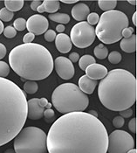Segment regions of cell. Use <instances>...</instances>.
Listing matches in <instances>:
<instances>
[{
    "label": "cell",
    "instance_id": "6da1fadb",
    "mask_svg": "<svg viewBox=\"0 0 137 153\" xmlns=\"http://www.w3.org/2000/svg\"><path fill=\"white\" fill-rule=\"evenodd\" d=\"M49 153H107L108 134L98 117L84 111L59 117L46 135Z\"/></svg>",
    "mask_w": 137,
    "mask_h": 153
},
{
    "label": "cell",
    "instance_id": "7a4b0ae2",
    "mask_svg": "<svg viewBox=\"0 0 137 153\" xmlns=\"http://www.w3.org/2000/svg\"><path fill=\"white\" fill-rule=\"evenodd\" d=\"M26 119V94L16 83L0 77V146L16 137Z\"/></svg>",
    "mask_w": 137,
    "mask_h": 153
},
{
    "label": "cell",
    "instance_id": "3957f363",
    "mask_svg": "<svg viewBox=\"0 0 137 153\" xmlns=\"http://www.w3.org/2000/svg\"><path fill=\"white\" fill-rule=\"evenodd\" d=\"M12 69L22 79L41 81L53 70V59L46 47L36 43L22 44L14 47L9 54Z\"/></svg>",
    "mask_w": 137,
    "mask_h": 153
},
{
    "label": "cell",
    "instance_id": "277c9868",
    "mask_svg": "<svg viewBox=\"0 0 137 153\" xmlns=\"http://www.w3.org/2000/svg\"><path fill=\"white\" fill-rule=\"evenodd\" d=\"M136 79L125 69L111 70L99 83V99L103 106L113 111L130 108L136 102Z\"/></svg>",
    "mask_w": 137,
    "mask_h": 153
},
{
    "label": "cell",
    "instance_id": "5b68a950",
    "mask_svg": "<svg viewBox=\"0 0 137 153\" xmlns=\"http://www.w3.org/2000/svg\"><path fill=\"white\" fill-rule=\"evenodd\" d=\"M52 104L59 112L65 115L84 111L89 105V99L77 85L64 83L54 89L52 94Z\"/></svg>",
    "mask_w": 137,
    "mask_h": 153
},
{
    "label": "cell",
    "instance_id": "8992f818",
    "mask_svg": "<svg viewBox=\"0 0 137 153\" xmlns=\"http://www.w3.org/2000/svg\"><path fill=\"white\" fill-rule=\"evenodd\" d=\"M129 21L121 11L105 12L101 16L95 30V35L104 44H114L122 39V30L128 27Z\"/></svg>",
    "mask_w": 137,
    "mask_h": 153
},
{
    "label": "cell",
    "instance_id": "52a82bcc",
    "mask_svg": "<svg viewBox=\"0 0 137 153\" xmlns=\"http://www.w3.org/2000/svg\"><path fill=\"white\" fill-rule=\"evenodd\" d=\"M16 153H47L46 134L37 127H26L20 130L13 142Z\"/></svg>",
    "mask_w": 137,
    "mask_h": 153
},
{
    "label": "cell",
    "instance_id": "ba28073f",
    "mask_svg": "<svg viewBox=\"0 0 137 153\" xmlns=\"http://www.w3.org/2000/svg\"><path fill=\"white\" fill-rule=\"evenodd\" d=\"M95 30L86 21L79 22L73 25L70 33L72 44L79 48L90 47L95 40Z\"/></svg>",
    "mask_w": 137,
    "mask_h": 153
},
{
    "label": "cell",
    "instance_id": "9c48e42d",
    "mask_svg": "<svg viewBox=\"0 0 137 153\" xmlns=\"http://www.w3.org/2000/svg\"><path fill=\"white\" fill-rule=\"evenodd\" d=\"M134 147L133 137L125 130H116L108 136V153H127Z\"/></svg>",
    "mask_w": 137,
    "mask_h": 153
},
{
    "label": "cell",
    "instance_id": "30bf717a",
    "mask_svg": "<svg viewBox=\"0 0 137 153\" xmlns=\"http://www.w3.org/2000/svg\"><path fill=\"white\" fill-rule=\"evenodd\" d=\"M53 67L55 68L58 75L63 80H70L74 75V66L68 58L63 56L58 57L53 61Z\"/></svg>",
    "mask_w": 137,
    "mask_h": 153
},
{
    "label": "cell",
    "instance_id": "8fae6325",
    "mask_svg": "<svg viewBox=\"0 0 137 153\" xmlns=\"http://www.w3.org/2000/svg\"><path fill=\"white\" fill-rule=\"evenodd\" d=\"M49 23L46 17L35 14L26 20V29L34 35H41L48 29Z\"/></svg>",
    "mask_w": 137,
    "mask_h": 153
},
{
    "label": "cell",
    "instance_id": "7c38bea8",
    "mask_svg": "<svg viewBox=\"0 0 137 153\" xmlns=\"http://www.w3.org/2000/svg\"><path fill=\"white\" fill-rule=\"evenodd\" d=\"M39 98H33L27 101V117L31 120H39L44 117L45 108L39 103Z\"/></svg>",
    "mask_w": 137,
    "mask_h": 153
},
{
    "label": "cell",
    "instance_id": "4fadbf2b",
    "mask_svg": "<svg viewBox=\"0 0 137 153\" xmlns=\"http://www.w3.org/2000/svg\"><path fill=\"white\" fill-rule=\"evenodd\" d=\"M85 71H86L87 76L94 81H97L100 79L102 80L108 73L107 68L105 66L101 65V64H97V63H94V64L88 66Z\"/></svg>",
    "mask_w": 137,
    "mask_h": 153
},
{
    "label": "cell",
    "instance_id": "5bb4252c",
    "mask_svg": "<svg viewBox=\"0 0 137 153\" xmlns=\"http://www.w3.org/2000/svg\"><path fill=\"white\" fill-rule=\"evenodd\" d=\"M89 13H90L89 7L84 3H77L72 9L73 18L79 22H83L84 20H86Z\"/></svg>",
    "mask_w": 137,
    "mask_h": 153
},
{
    "label": "cell",
    "instance_id": "9a60e30c",
    "mask_svg": "<svg viewBox=\"0 0 137 153\" xmlns=\"http://www.w3.org/2000/svg\"><path fill=\"white\" fill-rule=\"evenodd\" d=\"M72 41L70 37L66 33L57 34L55 38V46L58 51L61 53H67L72 49Z\"/></svg>",
    "mask_w": 137,
    "mask_h": 153
},
{
    "label": "cell",
    "instance_id": "2e32d148",
    "mask_svg": "<svg viewBox=\"0 0 137 153\" xmlns=\"http://www.w3.org/2000/svg\"><path fill=\"white\" fill-rule=\"evenodd\" d=\"M98 85V82L88 78L87 75L81 76L79 80V88L86 94H90L93 93L96 86Z\"/></svg>",
    "mask_w": 137,
    "mask_h": 153
},
{
    "label": "cell",
    "instance_id": "e0dca14e",
    "mask_svg": "<svg viewBox=\"0 0 137 153\" xmlns=\"http://www.w3.org/2000/svg\"><path fill=\"white\" fill-rule=\"evenodd\" d=\"M120 47L125 53H135L136 51V35L133 34L129 38H123L121 39Z\"/></svg>",
    "mask_w": 137,
    "mask_h": 153
},
{
    "label": "cell",
    "instance_id": "ac0fdd59",
    "mask_svg": "<svg viewBox=\"0 0 137 153\" xmlns=\"http://www.w3.org/2000/svg\"><path fill=\"white\" fill-rule=\"evenodd\" d=\"M42 5L45 9V12L50 14L56 13L59 9V1L58 0H45L42 2Z\"/></svg>",
    "mask_w": 137,
    "mask_h": 153
},
{
    "label": "cell",
    "instance_id": "d6986e66",
    "mask_svg": "<svg viewBox=\"0 0 137 153\" xmlns=\"http://www.w3.org/2000/svg\"><path fill=\"white\" fill-rule=\"evenodd\" d=\"M23 0H6L4 1V5L7 10L10 12H19L20 11L24 6Z\"/></svg>",
    "mask_w": 137,
    "mask_h": 153
},
{
    "label": "cell",
    "instance_id": "ffe728a7",
    "mask_svg": "<svg viewBox=\"0 0 137 153\" xmlns=\"http://www.w3.org/2000/svg\"><path fill=\"white\" fill-rule=\"evenodd\" d=\"M49 19L54 22H58L60 25L67 24L70 21V16L66 13H52L49 14Z\"/></svg>",
    "mask_w": 137,
    "mask_h": 153
},
{
    "label": "cell",
    "instance_id": "44dd1931",
    "mask_svg": "<svg viewBox=\"0 0 137 153\" xmlns=\"http://www.w3.org/2000/svg\"><path fill=\"white\" fill-rule=\"evenodd\" d=\"M99 7L104 12H110L114 11V8L117 5L116 0H100L98 1Z\"/></svg>",
    "mask_w": 137,
    "mask_h": 153
},
{
    "label": "cell",
    "instance_id": "7402d4cb",
    "mask_svg": "<svg viewBox=\"0 0 137 153\" xmlns=\"http://www.w3.org/2000/svg\"><path fill=\"white\" fill-rule=\"evenodd\" d=\"M96 61L95 59L89 54H86L83 55L80 59H79V66H80V69L83 71H85L87 69V68L88 66H90L92 64H94Z\"/></svg>",
    "mask_w": 137,
    "mask_h": 153
},
{
    "label": "cell",
    "instance_id": "603a6c76",
    "mask_svg": "<svg viewBox=\"0 0 137 153\" xmlns=\"http://www.w3.org/2000/svg\"><path fill=\"white\" fill-rule=\"evenodd\" d=\"M93 53H94V55L100 59H106L108 56V49L103 44H100L96 46L93 50Z\"/></svg>",
    "mask_w": 137,
    "mask_h": 153
},
{
    "label": "cell",
    "instance_id": "cb8c5ba5",
    "mask_svg": "<svg viewBox=\"0 0 137 153\" xmlns=\"http://www.w3.org/2000/svg\"><path fill=\"white\" fill-rule=\"evenodd\" d=\"M39 89V86L38 83L33 81H28L24 84V90L27 93V94H35Z\"/></svg>",
    "mask_w": 137,
    "mask_h": 153
},
{
    "label": "cell",
    "instance_id": "d4e9b609",
    "mask_svg": "<svg viewBox=\"0 0 137 153\" xmlns=\"http://www.w3.org/2000/svg\"><path fill=\"white\" fill-rule=\"evenodd\" d=\"M13 16H14V13L7 10L5 7L0 10V20L1 21H5V22L11 21Z\"/></svg>",
    "mask_w": 137,
    "mask_h": 153
},
{
    "label": "cell",
    "instance_id": "484cf974",
    "mask_svg": "<svg viewBox=\"0 0 137 153\" xmlns=\"http://www.w3.org/2000/svg\"><path fill=\"white\" fill-rule=\"evenodd\" d=\"M13 27L15 28L16 31L22 32L26 29V20L23 18H19L17 19L14 23H13Z\"/></svg>",
    "mask_w": 137,
    "mask_h": 153
},
{
    "label": "cell",
    "instance_id": "4316f807",
    "mask_svg": "<svg viewBox=\"0 0 137 153\" xmlns=\"http://www.w3.org/2000/svg\"><path fill=\"white\" fill-rule=\"evenodd\" d=\"M108 60L109 62H111L112 64H118L119 62H121V54L117 52V51H113L108 54Z\"/></svg>",
    "mask_w": 137,
    "mask_h": 153
},
{
    "label": "cell",
    "instance_id": "83f0119b",
    "mask_svg": "<svg viewBox=\"0 0 137 153\" xmlns=\"http://www.w3.org/2000/svg\"><path fill=\"white\" fill-rule=\"evenodd\" d=\"M10 73L9 65L4 61H0V77L5 78Z\"/></svg>",
    "mask_w": 137,
    "mask_h": 153
},
{
    "label": "cell",
    "instance_id": "f1b7e54d",
    "mask_svg": "<svg viewBox=\"0 0 137 153\" xmlns=\"http://www.w3.org/2000/svg\"><path fill=\"white\" fill-rule=\"evenodd\" d=\"M4 35L5 36L6 38H9V39H12L14 38L16 34H17V31L15 30V28L12 26V25H8L6 26L4 29Z\"/></svg>",
    "mask_w": 137,
    "mask_h": 153
},
{
    "label": "cell",
    "instance_id": "f546056e",
    "mask_svg": "<svg viewBox=\"0 0 137 153\" xmlns=\"http://www.w3.org/2000/svg\"><path fill=\"white\" fill-rule=\"evenodd\" d=\"M87 23L89 24L90 25H97L98 22H99V19H100V17L97 13L95 12H92V13H89V15L87 16Z\"/></svg>",
    "mask_w": 137,
    "mask_h": 153
},
{
    "label": "cell",
    "instance_id": "4dcf8cb0",
    "mask_svg": "<svg viewBox=\"0 0 137 153\" xmlns=\"http://www.w3.org/2000/svg\"><path fill=\"white\" fill-rule=\"evenodd\" d=\"M124 123H125V120L121 116L115 117L114 118V120H113V124H114V126L116 129H121V127H123Z\"/></svg>",
    "mask_w": 137,
    "mask_h": 153
},
{
    "label": "cell",
    "instance_id": "1f68e13d",
    "mask_svg": "<svg viewBox=\"0 0 137 153\" xmlns=\"http://www.w3.org/2000/svg\"><path fill=\"white\" fill-rule=\"evenodd\" d=\"M56 32L53 31V30H47L46 33H45V39L48 42H52L53 40H55V38H56Z\"/></svg>",
    "mask_w": 137,
    "mask_h": 153
},
{
    "label": "cell",
    "instance_id": "d6a6232c",
    "mask_svg": "<svg viewBox=\"0 0 137 153\" xmlns=\"http://www.w3.org/2000/svg\"><path fill=\"white\" fill-rule=\"evenodd\" d=\"M55 116L54 111L52 108H46L44 111V117L46 119V121L47 123H50L51 120L53 118V117Z\"/></svg>",
    "mask_w": 137,
    "mask_h": 153
},
{
    "label": "cell",
    "instance_id": "836d02e7",
    "mask_svg": "<svg viewBox=\"0 0 137 153\" xmlns=\"http://www.w3.org/2000/svg\"><path fill=\"white\" fill-rule=\"evenodd\" d=\"M35 39V35L32 33H27L24 36L23 38V42L24 44H29V43H32Z\"/></svg>",
    "mask_w": 137,
    "mask_h": 153
},
{
    "label": "cell",
    "instance_id": "e575fe53",
    "mask_svg": "<svg viewBox=\"0 0 137 153\" xmlns=\"http://www.w3.org/2000/svg\"><path fill=\"white\" fill-rule=\"evenodd\" d=\"M133 33H134V28L133 27H126L122 30L121 32V35L124 38H129L130 36L133 35Z\"/></svg>",
    "mask_w": 137,
    "mask_h": 153
},
{
    "label": "cell",
    "instance_id": "d590c367",
    "mask_svg": "<svg viewBox=\"0 0 137 153\" xmlns=\"http://www.w3.org/2000/svg\"><path fill=\"white\" fill-rule=\"evenodd\" d=\"M128 129L131 132H136V118H132L128 123Z\"/></svg>",
    "mask_w": 137,
    "mask_h": 153
},
{
    "label": "cell",
    "instance_id": "8d00e7d4",
    "mask_svg": "<svg viewBox=\"0 0 137 153\" xmlns=\"http://www.w3.org/2000/svg\"><path fill=\"white\" fill-rule=\"evenodd\" d=\"M132 115H133V110L131 108H127L122 111H120V116L123 118L131 117Z\"/></svg>",
    "mask_w": 137,
    "mask_h": 153
},
{
    "label": "cell",
    "instance_id": "74e56055",
    "mask_svg": "<svg viewBox=\"0 0 137 153\" xmlns=\"http://www.w3.org/2000/svg\"><path fill=\"white\" fill-rule=\"evenodd\" d=\"M69 59L72 61V62H77L79 59H80V54L78 53H72L70 55H69Z\"/></svg>",
    "mask_w": 137,
    "mask_h": 153
},
{
    "label": "cell",
    "instance_id": "f35d334b",
    "mask_svg": "<svg viewBox=\"0 0 137 153\" xmlns=\"http://www.w3.org/2000/svg\"><path fill=\"white\" fill-rule=\"evenodd\" d=\"M41 4H42V2H41L40 0H34V1H33L32 4H31V8H32V10H33V11H37L38 8H39V6Z\"/></svg>",
    "mask_w": 137,
    "mask_h": 153
},
{
    "label": "cell",
    "instance_id": "ab89813d",
    "mask_svg": "<svg viewBox=\"0 0 137 153\" xmlns=\"http://www.w3.org/2000/svg\"><path fill=\"white\" fill-rule=\"evenodd\" d=\"M6 55V47L4 44L0 43V59L4 58Z\"/></svg>",
    "mask_w": 137,
    "mask_h": 153
},
{
    "label": "cell",
    "instance_id": "60d3db41",
    "mask_svg": "<svg viewBox=\"0 0 137 153\" xmlns=\"http://www.w3.org/2000/svg\"><path fill=\"white\" fill-rule=\"evenodd\" d=\"M39 105L41 107H44L45 108H46V105H47V103H48V101H47V99L46 98H41V99H39Z\"/></svg>",
    "mask_w": 137,
    "mask_h": 153
},
{
    "label": "cell",
    "instance_id": "b9f144b4",
    "mask_svg": "<svg viewBox=\"0 0 137 153\" xmlns=\"http://www.w3.org/2000/svg\"><path fill=\"white\" fill-rule=\"evenodd\" d=\"M65 29H66V27L63 25H58L57 26H56V31H57L59 33H63V32L65 31Z\"/></svg>",
    "mask_w": 137,
    "mask_h": 153
},
{
    "label": "cell",
    "instance_id": "7bdbcfd3",
    "mask_svg": "<svg viewBox=\"0 0 137 153\" xmlns=\"http://www.w3.org/2000/svg\"><path fill=\"white\" fill-rule=\"evenodd\" d=\"M62 3H64V4H77L78 3V1L77 0H62L61 1Z\"/></svg>",
    "mask_w": 137,
    "mask_h": 153
},
{
    "label": "cell",
    "instance_id": "ee69618b",
    "mask_svg": "<svg viewBox=\"0 0 137 153\" xmlns=\"http://www.w3.org/2000/svg\"><path fill=\"white\" fill-rule=\"evenodd\" d=\"M137 12H136L134 14H133V17H132V21H133V24L135 25H137Z\"/></svg>",
    "mask_w": 137,
    "mask_h": 153
},
{
    "label": "cell",
    "instance_id": "f6af8a7d",
    "mask_svg": "<svg viewBox=\"0 0 137 153\" xmlns=\"http://www.w3.org/2000/svg\"><path fill=\"white\" fill-rule=\"evenodd\" d=\"M88 113H89L90 115H92V116L95 117H98V114H97V112H96L95 110H90Z\"/></svg>",
    "mask_w": 137,
    "mask_h": 153
},
{
    "label": "cell",
    "instance_id": "bcb514c9",
    "mask_svg": "<svg viewBox=\"0 0 137 153\" xmlns=\"http://www.w3.org/2000/svg\"><path fill=\"white\" fill-rule=\"evenodd\" d=\"M4 24H3V22L0 20V34H2V33L4 32Z\"/></svg>",
    "mask_w": 137,
    "mask_h": 153
},
{
    "label": "cell",
    "instance_id": "7dc6e473",
    "mask_svg": "<svg viewBox=\"0 0 137 153\" xmlns=\"http://www.w3.org/2000/svg\"><path fill=\"white\" fill-rule=\"evenodd\" d=\"M4 153H16L15 152V151H14V149H7L5 152Z\"/></svg>",
    "mask_w": 137,
    "mask_h": 153
},
{
    "label": "cell",
    "instance_id": "c3c4849f",
    "mask_svg": "<svg viewBox=\"0 0 137 153\" xmlns=\"http://www.w3.org/2000/svg\"><path fill=\"white\" fill-rule=\"evenodd\" d=\"M128 3L133 4V5H136V0H128Z\"/></svg>",
    "mask_w": 137,
    "mask_h": 153
},
{
    "label": "cell",
    "instance_id": "681fc988",
    "mask_svg": "<svg viewBox=\"0 0 137 153\" xmlns=\"http://www.w3.org/2000/svg\"><path fill=\"white\" fill-rule=\"evenodd\" d=\"M127 153H137V152H136V150L134 148V149H131L130 151H128Z\"/></svg>",
    "mask_w": 137,
    "mask_h": 153
},
{
    "label": "cell",
    "instance_id": "f907efd6",
    "mask_svg": "<svg viewBox=\"0 0 137 153\" xmlns=\"http://www.w3.org/2000/svg\"><path fill=\"white\" fill-rule=\"evenodd\" d=\"M52 105H53V104H51V103H49V102H48L46 108H52Z\"/></svg>",
    "mask_w": 137,
    "mask_h": 153
}]
</instances>
